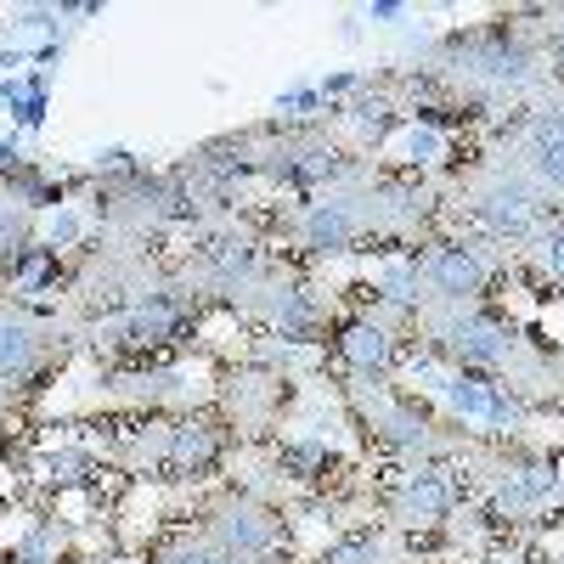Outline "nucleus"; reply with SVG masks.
Returning <instances> with one entry per match:
<instances>
[{
	"instance_id": "nucleus-16",
	"label": "nucleus",
	"mask_w": 564,
	"mask_h": 564,
	"mask_svg": "<svg viewBox=\"0 0 564 564\" xmlns=\"http://www.w3.org/2000/svg\"><path fill=\"white\" fill-rule=\"evenodd\" d=\"M395 119H401V102H395V90H390V85H361L356 97L339 108V124L350 130L356 153L379 148V141L395 130Z\"/></svg>"
},
{
	"instance_id": "nucleus-18",
	"label": "nucleus",
	"mask_w": 564,
	"mask_h": 564,
	"mask_svg": "<svg viewBox=\"0 0 564 564\" xmlns=\"http://www.w3.org/2000/svg\"><path fill=\"white\" fill-rule=\"evenodd\" d=\"M316 564H401V531H356L334 547H322Z\"/></svg>"
},
{
	"instance_id": "nucleus-12",
	"label": "nucleus",
	"mask_w": 564,
	"mask_h": 564,
	"mask_svg": "<svg viewBox=\"0 0 564 564\" xmlns=\"http://www.w3.org/2000/svg\"><path fill=\"white\" fill-rule=\"evenodd\" d=\"M63 356L57 322H40L23 305H0V390H29Z\"/></svg>"
},
{
	"instance_id": "nucleus-6",
	"label": "nucleus",
	"mask_w": 564,
	"mask_h": 564,
	"mask_svg": "<svg viewBox=\"0 0 564 564\" xmlns=\"http://www.w3.org/2000/svg\"><path fill=\"white\" fill-rule=\"evenodd\" d=\"M417 271V311H457V305H486L491 289V254L475 238H435L412 254Z\"/></svg>"
},
{
	"instance_id": "nucleus-21",
	"label": "nucleus",
	"mask_w": 564,
	"mask_h": 564,
	"mask_svg": "<svg viewBox=\"0 0 564 564\" xmlns=\"http://www.w3.org/2000/svg\"><path fill=\"white\" fill-rule=\"evenodd\" d=\"M97 475H102V468H97V457H90V452L63 446V452L45 457V480H52V486H90Z\"/></svg>"
},
{
	"instance_id": "nucleus-3",
	"label": "nucleus",
	"mask_w": 564,
	"mask_h": 564,
	"mask_svg": "<svg viewBox=\"0 0 564 564\" xmlns=\"http://www.w3.org/2000/svg\"><path fill=\"white\" fill-rule=\"evenodd\" d=\"M345 401H350L356 430H361L372 446L395 452V457H423V463H435V457L452 446L446 423L430 412V401H417V395L395 390L390 379H379V384H345Z\"/></svg>"
},
{
	"instance_id": "nucleus-19",
	"label": "nucleus",
	"mask_w": 564,
	"mask_h": 564,
	"mask_svg": "<svg viewBox=\"0 0 564 564\" xmlns=\"http://www.w3.org/2000/svg\"><path fill=\"white\" fill-rule=\"evenodd\" d=\"M525 260H531V271L547 282V289H564V220H553L542 238L525 249Z\"/></svg>"
},
{
	"instance_id": "nucleus-4",
	"label": "nucleus",
	"mask_w": 564,
	"mask_h": 564,
	"mask_svg": "<svg viewBox=\"0 0 564 564\" xmlns=\"http://www.w3.org/2000/svg\"><path fill=\"white\" fill-rule=\"evenodd\" d=\"M198 531L231 558V564H271L282 547H289V525H282V508H271L260 491L231 486L220 497L204 502Z\"/></svg>"
},
{
	"instance_id": "nucleus-9",
	"label": "nucleus",
	"mask_w": 564,
	"mask_h": 564,
	"mask_svg": "<svg viewBox=\"0 0 564 564\" xmlns=\"http://www.w3.org/2000/svg\"><path fill=\"white\" fill-rule=\"evenodd\" d=\"M463 486L446 463H417L390 486L384 497V525L390 531H441L446 520H457Z\"/></svg>"
},
{
	"instance_id": "nucleus-7",
	"label": "nucleus",
	"mask_w": 564,
	"mask_h": 564,
	"mask_svg": "<svg viewBox=\"0 0 564 564\" xmlns=\"http://www.w3.org/2000/svg\"><path fill=\"white\" fill-rule=\"evenodd\" d=\"M186 327H193V300L181 289L170 294H153L130 311H113V316H97L90 322V345L97 350H113V356H153L164 345H175Z\"/></svg>"
},
{
	"instance_id": "nucleus-17",
	"label": "nucleus",
	"mask_w": 564,
	"mask_h": 564,
	"mask_svg": "<svg viewBox=\"0 0 564 564\" xmlns=\"http://www.w3.org/2000/svg\"><path fill=\"white\" fill-rule=\"evenodd\" d=\"M34 249V204H23L12 186L0 193V276H12V265Z\"/></svg>"
},
{
	"instance_id": "nucleus-23",
	"label": "nucleus",
	"mask_w": 564,
	"mask_h": 564,
	"mask_svg": "<svg viewBox=\"0 0 564 564\" xmlns=\"http://www.w3.org/2000/svg\"><path fill=\"white\" fill-rule=\"evenodd\" d=\"M480 564H536V558H525V553H491V558H480Z\"/></svg>"
},
{
	"instance_id": "nucleus-14",
	"label": "nucleus",
	"mask_w": 564,
	"mask_h": 564,
	"mask_svg": "<svg viewBox=\"0 0 564 564\" xmlns=\"http://www.w3.org/2000/svg\"><path fill=\"white\" fill-rule=\"evenodd\" d=\"M334 356L345 361L350 384H379L395 367V334L372 316H345L339 334H334Z\"/></svg>"
},
{
	"instance_id": "nucleus-20",
	"label": "nucleus",
	"mask_w": 564,
	"mask_h": 564,
	"mask_svg": "<svg viewBox=\"0 0 564 564\" xmlns=\"http://www.w3.org/2000/svg\"><path fill=\"white\" fill-rule=\"evenodd\" d=\"M148 564H231L204 531H186V536H175L170 547H159Z\"/></svg>"
},
{
	"instance_id": "nucleus-8",
	"label": "nucleus",
	"mask_w": 564,
	"mask_h": 564,
	"mask_svg": "<svg viewBox=\"0 0 564 564\" xmlns=\"http://www.w3.org/2000/svg\"><path fill=\"white\" fill-rule=\"evenodd\" d=\"M260 271H265V254H260L249 238H238V231H215V238H204V243L193 249V260L181 265L175 289H181L186 300L238 305Z\"/></svg>"
},
{
	"instance_id": "nucleus-24",
	"label": "nucleus",
	"mask_w": 564,
	"mask_h": 564,
	"mask_svg": "<svg viewBox=\"0 0 564 564\" xmlns=\"http://www.w3.org/2000/svg\"><path fill=\"white\" fill-rule=\"evenodd\" d=\"M79 564H135V558H119V553H90V558H79Z\"/></svg>"
},
{
	"instance_id": "nucleus-11",
	"label": "nucleus",
	"mask_w": 564,
	"mask_h": 564,
	"mask_svg": "<svg viewBox=\"0 0 564 564\" xmlns=\"http://www.w3.org/2000/svg\"><path fill=\"white\" fill-rule=\"evenodd\" d=\"M361 198L372 238H423L441 215V193L417 175H367Z\"/></svg>"
},
{
	"instance_id": "nucleus-2",
	"label": "nucleus",
	"mask_w": 564,
	"mask_h": 564,
	"mask_svg": "<svg viewBox=\"0 0 564 564\" xmlns=\"http://www.w3.org/2000/svg\"><path fill=\"white\" fill-rule=\"evenodd\" d=\"M463 204H468V220H475L491 243H508V249H531L553 226L547 193L513 159H497V164L468 175L463 181Z\"/></svg>"
},
{
	"instance_id": "nucleus-5",
	"label": "nucleus",
	"mask_w": 564,
	"mask_h": 564,
	"mask_svg": "<svg viewBox=\"0 0 564 564\" xmlns=\"http://www.w3.org/2000/svg\"><path fill=\"white\" fill-rule=\"evenodd\" d=\"M361 186H367V170L350 175V181H339V186H327V193H316V198H305V204L289 215V243L305 249L311 260L356 254V249L372 238Z\"/></svg>"
},
{
	"instance_id": "nucleus-15",
	"label": "nucleus",
	"mask_w": 564,
	"mask_h": 564,
	"mask_svg": "<svg viewBox=\"0 0 564 564\" xmlns=\"http://www.w3.org/2000/svg\"><path fill=\"white\" fill-rule=\"evenodd\" d=\"M193 372L186 367H148V372H124L113 379V401L124 406H148V412H181L193 401Z\"/></svg>"
},
{
	"instance_id": "nucleus-10",
	"label": "nucleus",
	"mask_w": 564,
	"mask_h": 564,
	"mask_svg": "<svg viewBox=\"0 0 564 564\" xmlns=\"http://www.w3.org/2000/svg\"><path fill=\"white\" fill-rule=\"evenodd\" d=\"M282 406H289V372H276L271 361L231 367L220 384V423L231 435H271Z\"/></svg>"
},
{
	"instance_id": "nucleus-1",
	"label": "nucleus",
	"mask_w": 564,
	"mask_h": 564,
	"mask_svg": "<svg viewBox=\"0 0 564 564\" xmlns=\"http://www.w3.org/2000/svg\"><path fill=\"white\" fill-rule=\"evenodd\" d=\"M417 334L430 339V350L452 367H463L468 379L475 372H491V379H508L513 367L525 361V339L508 316L486 311V305H457V311H417Z\"/></svg>"
},
{
	"instance_id": "nucleus-13",
	"label": "nucleus",
	"mask_w": 564,
	"mask_h": 564,
	"mask_svg": "<svg viewBox=\"0 0 564 564\" xmlns=\"http://www.w3.org/2000/svg\"><path fill=\"white\" fill-rule=\"evenodd\" d=\"M231 311L254 316L260 327H271V334H311V322H316V294H311L305 276H294V271H282V265L265 260V271L249 282V294L231 305Z\"/></svg>"
},
{
	"instance_id": "nucleus-22",
	"label": "nucleus",
	"mask_w": 564,
	"mask_h": 564,
	"mask_svg": "<svg viewBox=\"0 0 564 564\" xmlns=\"http://www.w3.org/2000/svg\"><path fill=\"white\" fill-rule=\"evenodd\" d=\"M536 23V45H542V57H547V68H553V79H564V7H553V12H531Z\"/></svg>"
}]
</instances>
